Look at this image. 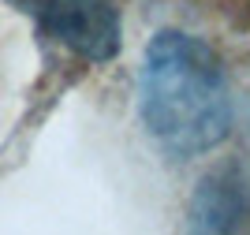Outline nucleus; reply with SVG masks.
Segmentation results:
<instances>
[{
  "label": "nucleus",
  "instance_id": "1",
  "mask_svg": "<svg viewBox=\"0 0 250 235\" xmlns=\"http://www.w3.org/2000/svg\"><path fill=\"white\" fill-rule=\"evenodd\" d=\"M142 123L168 153L198 157L231 131V90L224 64L202 38L161 30L146 45L138 79Z\"/></svg>",
  "mask_w": 250,
  "mask_h": 235
},
{
  "label": "nucleus",
  "instance_id": "2",
  "mask_svg": "<svg viewBox=\"0 0 250 235\" xmlns=\"http://www.w3.org/2000/svg\"><path fill=\"white\" fill-rule=\"evenodd\" d=\"M38 22V30L75 52L79 60L104 64L120 52V15L108 0H8Z\"/></svg>",
  "mask_w": 250,
  "mask_h": 235
},
{
  "label": "nucleus",
  "instance_id": "3",
  "mask_svg": "<svg viewBox=\"0 0 250 235\" xmlns=\"http://www.w3.org/2000/svg\"><path fill=\"white\" fill-rule=\"evenodd\" d=\"M250 213L247 179L235 168H220L206 175L190 198V224L202 232H231L239 228Z\"/></svg>",
  "mask_w": 250,
  "mask_h": 235
}]
</instances>
